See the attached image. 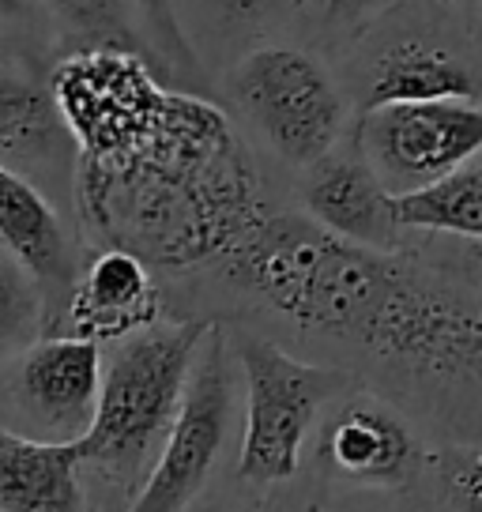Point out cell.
<instances>
[{
	"instance_id": "obj_22",
	"label": "cell",
	"mask_w": 482,
	"mask_h": 512,
	"mask_svg": "<svg viewBox=\"0 0 482 512\" xmlns=\"http://www.w3.org/2000/svg\"><path fill=\"white\" fill-rule=\"evenodd\" d=\"M385 4L388 0H324V16L332 23H362Z\"/></svg>"
},
{
	"instance_id": "obj_4",
	"label": "cell",
	"mask_w": 482,
	"mask_h": 512,
	"mask_svg": "<svg viewBox=\"0 0 482 512\" xmlns=\"http://www.w3.org/2000/svg\"><path fill=\"white\" fill-rule=\"evenodd\" d=\"M238 362L245 373V437L238 475L257 486L294 479L317 411L343 388V377L336 369L298 362L283 347L257 336L238 339Z\"/></svg>"
},
{
	"instance_id": "obj_15",
	"label": "cell",
	"mask_w": 482,
	"mask_h": 512,
	"mask_svg": "<svg viewBox=\"0 0 482 512\" xmlns=\"http://www.w3.org/2000/svg\"><path fill=\"white\" fill-rule=\"evenodd\" d=\"M400 230H437L482 241V151L430 185L392 196Z\"/></svg>"
},
{
	"instance_id": "obj_3",
	"label": "cell",
	"mask_w": 482,
	"mask_h": 512,
	"mask_svg": "<svg viewBox=\"0 0 482 512\" xmlns=\"http://www.w3.org/2000/svg\"><path fill=\"white\" fill-rule=\"evenodd\" d=\"M208 328V320H155L121 339V347L102 369L95 418L76 437L83 467H98L121 482H129L144 467L147 452L166 437L181 407L196 347L208 336Z\"/></svg>"
},
{
	"instance_id": "obj_19",
	"label": "cell",
	"mask_w": 482,
	"mask_h": 512,
	"mask_svg": "<svg viewBox=\"0 0 482 512\" xmlns=\"http://www.w3.org/2000/svg\"><path fill=\"white\" fill-rule=\"evenodd\" d=\"M441 490L456 512H482V445L445 448L434 460Z\"/></svg>"
},
{
	"instance_id": "obj_9",
	"label": "cell",
	"mask_w": 482,
	"mask_h": 512,
	"mask_svg": "<svg viewBox=\"0 0 482 512\" xmlns=\"http://www.w3.org/2000/svg\"><path fill=\"white\" fill-rule=\"evenodd\" d=\"M68 317L83 339H129L159 320V290L147 264L129 249H106L76 279L68 294Z\"/></svg>"
},
{
	"instance_id": "obj_14",
	"label": "cell",
	"mask_w": 482,
	"mask_h": 512,
	"mask_svg": "<svg viewBox=\"0 0 482 512\" xmlns=\"http://www.w3.org/2000/svg\"><path fill=\"white\" fill-rule=\"evenodd\" d=\"M437 98L482 102V68L452 53L449 46H434L422 38H403L373 61L366 110L388 102H437Z\"/></svg>"
},
{
	"instance_id": "obj_7",
	"label": "cell",
	"mask_w": 482,
	"mask_h": 512,
	"mask_svg": "<svg viewBox=\"0 0 482 512\" xmlns=\"http://www.w3.org/2000/svg\"><path fill=\"white\" fill-rule=\"evenodd\" d=\"M358 151L392 196L422 189L482 151V102H388L362 113Z\"/></svg>"
},
{
	"instance_id": "obj_2",
	"label": "cell",
	"mask_w": 482,
	"mask_h": 512,
	"mask_svg": "<svg viewBox=\"0 0 482 512\" xmlns=\"http://www.w3.org/2000/svg\"><path fill=\"white\" fill-rule=\"evenodd\" d=\"M230 275L309 332L441 381H482V309L396 249H366L309 215H264Z\"/></svg>"
},
{
	"instance_id": "obj_21",
	"label": "cell",
	"mask_w": 482,
	"mask_h": 512,
	"mask_svg": "<svg viewBox=\"0 0 482 512\" xmlns=\"http://www.w3.org/2000/svg\"><path fill=\"white\" fill-rule=\"evenodd\" d=\"M211 4L219 16L234 19V23H253V19H264L268 12H275L283 0H204Z\"/></svg>"
},
{
	"instance_id": "obj_11",
	"label": "cell",
	"mask_w": 482,
	"mask_h": 512,
	"mask_svg": "<svg viewBox=\"0 0 482 512\" xmlns=\"http://www.w3.org/2000/svg\"><path fill=\"white\" fill-rule=\"evenodd\" d=\"M0 245L38 283L42 294H72L80 275L65 226L46 196L4 162H0Z\"/></svg>"
},
{
	"instance_id": "obj_1",
	"label": "cell",
	"mask_w": 482,
	"mask_h": 512,
	"mask_svg": "<svg viewBox=\"0 0 482 512\" xmlns=\"http://www.w3.org/2000/svg\"><path fill=\"white\" fill-rule=\"evenodd\" d=\"M49 91L80 144L83 211L113 249L189 268L230 256L264 219L223 110L162 91L136 49H80Z\"/></svg>"
},
{
	"instance_id": "obj_18",
	"label": "cell",
	"mask_w": 482,
	"mask_h": 512,
	"mask_svg": "<svg viewBox=\"0 0 482 512\" xmlns=\"http://www.w3.org/2000/svg\"><path fill=\"white\" fill-rule=\"evenodd\" d=\"M42 290L16 260H0V358L38 324Z\"/></svg>"
},
{
	"instance_id": "obj_23",
	"label": "cell",
	"mask_w": 482,
	"mask_h": 512,
	"mask_svg": "<svg viewBox=\"0 0 482 512\" xmlns=\"http://www.w3.org/2000/svg\"><path fill=\"white\" fill-rule=\"evenodd\" d=\"M27 0H0V23H12V19H23L27 16Z\"/></svg>"
},
{
	"instance_id": "obj_10",
	"label": "cell",
	"mask_w": 482,
	"mask_h": 512,
	"mask_svg": "<svg viewBox=\"0 0 482 512\" xmlns=\"http://www.w3.org/2000/svg\"><path fill=\"white\" fill-rule=\"evenodd\" d=\"M102 388V351L95 339H42L19 366V392L49 426L87 430Z\"/></svg>"
},
{
	"instance_id": "obj_12",
	"label": "cell",
	"mask_w": 482,
	"mask_h": 512,
	"mask_svg": "<svg viewBox=\"0 0 482 512\" xmlns=\"http://www.w3.org/2000/svg\"><path fill=\"white\" fill-rule=\"evenodd\" d=\"M324 460L362 486H400L418 464V445L400 415L373 400H354L324 433Z\"/></svg>"
},
{
	"instance_id": "obj_8",
	"label": "cell",
	"mask_w": 482,
	"mask_h": 512,
	"mask_svg": "<svg viewBox=\"0 0 482 512\" xmlns=\"http://www.w3.org/2000/svg\"><path fill=\"white\" fill-rule=\"evenodd\" d=\"M306 215L336 238H347L366 249H396L400 223L392 208V192L377 177L366 155L358 151H328L309 166L306 177Z\"/></svg>"
},
{
	"instance_id": "obj_17",
	"label": "cell",
	"mask_w": 482,
	"mask_h": 512,
	"mask_svg": "<svg viewBox=\"0 0 482 512\" xmlns=\"http://www.w3.org/2000/svg\"><path fill=\"white\" fill-rule=\"evenodd\" d=\"M46 4L68 31L87 38L91 46L140 49L132 23L136 0H46Z\"/></svg>"
},
{
	"instance_id": "obj_20",
	"label": "cell",
	"mask_w": 482,
	"mask_h": 512,
	"mask_svg": "<svg viewBox=\"0 0 482 512\" xmlns=\"http://www.w3.org/2000/svg\"><path fill=\"white\" fill-rule=\"evenodd\" d=\"M136 12L144 16L147 31H151L162 57L177 64L181 72H196V53L189 46V38H185V31H181L174 0H136Z\"/></svg>"
},
{
	"instance_id": "obj_13",
	"label": "cell",
	"mask_w": 482,
	"mask_h": 512,
	"mask_svg": "<svg viewBox=\"0 0 482 512\" xmlns=\"http://www.w3.org/2000/svg\"><path fill=\"white\" fill-rule=\"evenodd\" d=\"M80 441H34L0 430V512H87Z\"/></svg>"
},
{
	"instance_id": "obj_6",
	"label": "cell",
	"mask_w": 482,
	"mask_h": 512,
	"mask_svg": "<svg viewBox=\"0 0 482 512\" xmlns=\"http://www.w3.org/2000/svg\"><path fill=\"white\" fill-rule=\"evenodd\" d=\"M226 426H230V362H226V336L211 324L208 336L196 347L185 396L162 437L159 460L129 512L189 509V501L204 490V482L219 464Z\"/></svg>"
},
{
	"instance_id": "obj_16",
	"label": "cell",
	"mask_w": 482,
	"mask_h": 512,
	"mask_svg": "<svg viewBox=\"0 0 482 512\" xmlns=\"http://www.w3.org/2000/svg\"><path fill=\"white\" fill-rule=\"evenodd\" d=\"M65 136L53 91L19 68H0V155L46 159Z\"/></svg>"
},
{
	"instance_id": "obj_5",
	"label": "cell",
	"mask_w": 482,
	"mask_h": 512,
	"mask_svg": "<svg viewBox=\"0 0 482 512\" xmlns=\"http://www.w3.org/2000/svg\"><path fill=\"white\" fill-rule=\"evenodd\" d=\"M234 91L290 166H313L336 151L347 125V102L324 64L306 49H253L234 72Z\"/></svg>"
}]
</instances>
